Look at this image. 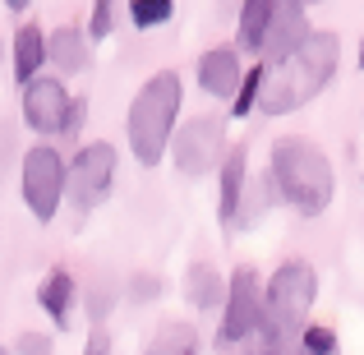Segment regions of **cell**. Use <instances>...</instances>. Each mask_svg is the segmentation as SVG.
<instances>
[{"mask_svg": "<svg viewBox=\"0 0 364 355\" xmlns=\"http://www.w3.org/2000/svg\"><path fill=\"white\" fill-rule=\"evenodd\" d=\"M0 355H9V351H5V346H0Z\"/></svg>", "mask_w": 364, "mask_h": 355, "instance_id": "33", "label": "cell"}, {"mask_svg": "<svg viewBox=\"0 0 364 355\" xmlns=\"http://www.w3.org/2000/svg\"><path fill=\"white\" fill-rule=\"evenodd\" d=\"M258 355H304V351H300V341H277V346H263Z\"/></svg>", "mask_w": 364, "mask_h": 355, "instance_id": "27", "label": "cell"}, {"mask_svg": "<svg viewBox=\"0 0 364 355\" xmlns=\"http://www.w3.org/2000/svg\"><path fill=\"white\" fill-rule=\"evenodd\" d=\"M116 171H120V157L111 143H83L74 152V161H65V194L74 198L79 213H92V208L107 203V194L116 189Z\"/></svg>", "mask_w": 364, "mask_h": 355, "instance_id": "5", "label": "cell"}, {"mask_svg": "<svg viewBox=\"0 0 364 355\" xmlns=\"http://www.w3.org/2000/svg\"><path fill=\"white\" fill-rule=\"evenodd\" d=\"M9 355H55V341L46 337V332H18Z\"/></svg>", "mask_w": 364, "mask_h": 355, "instance_id": "24", "label": "cell"}, {"mask_svg": "<svg viewBox=\"0 0 364 355\" xmlns=\"http://www.w3.org/2000/svg\"><path fill=\"white\" fill-rule=\"evenodd\" d=\"M70 97L74 92L65 88L55 74H37L33 83H23V124L33 134H60Z\"/></svg>", "mask_w": 364, "mask_h": 355, "instance_id": "9", "label": "cell"}, {"mask_svg": "<svg viewBox=\"0 0 364 355\" xmlns=\"http://www.w3.org/2000/svg\"><path fill=\"white\" fill-rule=\"evenodd\" d=\"M240 79H245V60H240L235 46H213V51H203V60H198V88H203L208 97L235 102Z\"/></svg>", "mask_w": 364, "mask_h": 355, "instance_id": "10", "label": "cell"}, {"mask_svg": "<svg viewBox=\"0 0 364 355\" xmlns=\"http://www.w3.org/2000/svg\"><path fill=\"white\" fill-rule=\"evenodd\" d=\"M74 295H79V282H74L70 267H51L37 286V304L51 314L55 328H70V314H74Z\"/></svg>", "mask_w": 364, "mask_h": 355, "instance_id": "13", "label": "cell"}, {"mask_svg": "<svg viewBox=\"0 0 364 355\" xmlns=\"http://www.w3.org/2000/svg\"><path fill=\"white\" fill-rule=\"evenodd\" d=\"M134 295H139V300L157 295V282H152V277H134Z\"/></svg>", "mask_w": 364, "mask_h": 355, "instance_id": "28", "label": "cell"}, {"mask_svg": "<svg viewBox=\"0 0 364 355\" xmlns=\"http://www.w3.org/2000/svg\"><path fill=\"white\" fill-rule=\"evenodd\" d=\"M314 300H318V272L314 263L304 258H291L282 263L272 277H267V291H263V319H258L254 337L263 346H277V341H295L309 319Z\"/></svg>", "mask_w": 364, "mask_h": 355, "instance_id": "4", "label": "cell"}, {"mask_svg": "<svg viewBox=\"0 0 364 355\" xmlns=\"http://www.w3.org/2000/svg\"><path fill=\"white\" fill-rule=\"evenodd\" d=\"M0 5H5V9H14V14H23V9L33 5V0H0Z\"/></svg>", "mask_w": 364, "mask_h": 355, "instance_id": "29", "label": "cell"}, {"mask_svg": "<svg viewBox=\"0 0 364 355\" xmlns=\"http://www.w3.org/2000/svg\"><path fill=\"white\" fill-rule=\"evenodd\" d=\"M282 9H286V0H245V9H240V46H235V51H254L258 55L267 28L277 23Z\"/></svg>", "mask_w": 364, "mask_h": 355, "instance_id": "16", "label": "cell"}, {"mask_svg": "<svg viewBox=\"0 0 364 355\" xmlns=\"http://www.w3.org/2000/svg\"><path fill=\"white\" fill-rule=\"evenodd\" d=\"M267 180L300 217H323L332 208V194H337V176H332L328 152L309 139H277Z\"/></svg>", "mask_w": 364, "mask_h": 355, "instance_id": "2", "label": "cell"}, {"mask_svg": "<svg viewBox=\"0 0 364 355\" xmlns=\"http://www.w3.org/2000/svg\"><path fill=\"white\" fill-rule=\"evenodd\" d=\"M46 65V33L37 23H23L14 33V79L18 83H33Z\"/></svg>", "mask_w": 364, "mask_h": 355, "instance_id": "17", "label": "cell"}, {"mask_svg": "<svg viewBox=\"0 0 364 355\" xmlns=\"http://www.w3.org/2000/svg\"><path fill=\"white\" fill-rule=\"evenodd\" d=\"M341 60V37L328 28H309L286 55L263 65V88H258V107L263 116H291V111L309 107L323 88L332 83Z\"/></svg>", "mask_w": 364, "mask_h": 355, "instance_id": "1", "label": "cell"}, {"mask_svg": "<svg viewBox=\"0 0 364 355\" xmlns=\"http://www.w3.org/2000/svg\"><path fill=\"white\" fill-rule=\"evenodd\" d=\"M171 14H176V0H129V23L143 33L171 23Z\"/></svg>", "mask_w": 364, "mask_h": 355, "instance_id": "20", "label": "cell"}, {"mask_svg": "<svg viewBox=\"0 0 364 355\" xmlns=\"http://www.w3.org/2000/svg\"><path fill=\"white\" fill-rule=\"evenodd\" d=\"M116 28V0H92V18H88V42H102Z\"/></svg>", "mask_w": 364, "mask_h": 355, "instance_id": "23", "label": "cell"}, {"mask_svg": "<svg viewBox=\"0 0 364 355\" xmlns=\"http://www.w3.org/2000/svg\"><path fill=\"white\" fill-rule=\"evenodd\" d=\"M222 194H217V217H222V226L235 222V208H240V194L249 185V152L245 148H231L222 157Z\"/></svg>", "mask_w": 364, "mask_h": 355, "instance_id": "14", "label": "cell"}, {"mask_svg": "<svg viewBox=\"0 0 364 355\" xmlns=\"http://www.w3.org/2000/svg\"><path fill=\"white\" fill-rule=\"evenodd\" d=\"M180 74L176 70H157L129 102L124 116V134H129V152L139 157V166H157L166 157V143L176 134L180 120Z\"/></svg>", "mask_w": 364, "mask_h": 355, "instance_id": "3", "label": "cell"}, {"mask_svg": "<svg viewBox=\"0 0 364 355\" xmlns=\"http://www.w3.org/2000/svg\"><path fill=\"white\" fill-rule=\"evenodd\" d=\"M258 319H263V286H258L254 267H235L231 282H226V300H222V332L217 341L222 346H240L258 332Z\"/></svg>", "mask_w": 364, "mask_h": 355, "instance_id": "8", "label": "cell"}, {"mask_svg": "<svg viewBox=\"0 0 364 355\" xmlns=\"http://www.w3.org/2000/svg\"><path fill=\"white\" fill-rule=\"evenodd\" d=\"M185 300L194 304V309H222V300H226V277L217 272L213 263H189V272H185Z\"/></svg>", "mask_w": 364, "mask_h": 355, "instance_id": "15", "label": "cell"}, {"mask_svg": "<svg viewBox=\"0 0 364 355\" xmlns=\"http://www.w3.org/2000/svg\"><path fill=\"white\" fill-rule=\"evenodd\" d=\"M46 65H55V74H83L92 65L88 33H83V28H74V23L46 33Z\"/></svg>", "mask_w": 364, "mask_h": 355, "instance_id": "11", "label": "cell"}, {"mask_svg": "<svg viewBox=\"0 0 364 355\" xmlns=\"http://www.w3.org/2000/svg\"><path fill=\"white\" fill-rule=\"evenodd\" d=\"M83 355H111V337L102 328H92L88 332V346H83Z\"/></svg>", "mask_w": 364, "mask_h": 355, "instance_id": "26", "label": "cell"}, {"mask_svg": "<svg viewBox=\"0 0 364 355\" xmlns=\"http://www.w3.org/2000/svg\"><path fill=\"white\" fill-rule=\"evenodd\" d=\"M295 341H300L304 355H337V351H341V346H337V332L323 328V323H304Z\"/></svg>", "mask_w": 364, "mask_h": 355, "instance_id": "21", "label": "cell"}, {"mask_svg": "<svg viewBox=\"0 0 364 355\" xmlns=\"http://www.w3.org/2000/svg\"><path fill=\"white\" fill-rule=\"evenodd\" d=\"M272 194H277V189H272V180H267V176H254V180H249L245 194H240V208H235V222H231L235 231H249V226L263 222L267 208H272Z\"/></svg>", "mask_w": 364, "mask_h": 355, "instance_id": "18", "label": "cell"}, {"mask_svg": "<svg viewBox=\"0 0 364 355\" xmlns=\"http://www.w3.org/2000/svg\"><path fill=\"white\" fill-rule=\"evenodd\" d=\"M0 60H5V46H0Z\"/></svg>", "mask_w": 364, "mask_h": 355, "instance_id": "32", "label": "cell"}, {"mask_svg": "<svg viewBox=\"0 0 364 355\" xmlns=\"http://www.w3.org/2000/svg\"><path fill=\"white\" fill-rule=\"evenodd\" d=\"M258 88H263V60H258V65H249V70H245V79H240V92H235V102H231V116H249V111L258 107Z\"/></svg>", "mask_w": 364, "mask_h": 355, "instance_id": "22", "label": "cell"}, {"mask_svg": "<svg viewBox=\"0 0 364 355\" xmlns=\"http://www.w3.org/2000/svg\"><path fill=\"white\" fill-rule=\"evenodd\" d=\"M304 33H309V23H304V5H300V0H286V9L277 14V23L267 28L263 46H258V60L272 65L277 55H286V51H291V46L300 42Z\"/></svg>", "mask_w": 364, "mask_h": 355, "instance_id": "12", "label": "cell"}, {"mask_svg": "<svg viewBox=\"0 0 364 355\" xmlns=\"http://www.w3.org/2000/svg\"><path fill=\"white\" fill-rule=\"evenodd\" d=\"M300 5H304V9H309V5H314V0H300Z\"/></svg>", "mask_w": 364, "mask_h": 355, "instance_id": "31", "label": "cell"}, {"mask_svg": "<svg viewBox=\"0 0 364 355\" xmlns=\"http://www.w3.org/2000/svg\"><path fill=\"white\" fill-rule=\"evenodd\" d=\"M166 152L176 157L180 176H189V180L208 176V171H217L222 157H226V124L217 116H189L176 134H171Z\"/></svg>", "mask_w": 364, "mask_h": 355, "instance_id": "6", "label": "cell"}, {"mask_svg": "<svg viewBox=\"0 0 364 355\" xmlns=\"http://www.w3.org/2000/svg\"><path fill=\"white\" fill-rule=\"evenodd\" d=\"M360 70H364V42H360Z\"/></svg>", "mask_w": 364, "mask_h": 355, "instance_id": "30", "label": "cell"}, {"mask_svg": "<svg viewBox=\"0 0 364 355\" xmlns=\"http://www.w3.org/2000/svg\"><path fill=\"white\" fill-rule=\"evenodd\" d=\"M83 120H88V97H70V111H65V124H60V139H79Z\"/></svg>", "mask_w": 364, "mask_h": 355, "instance_id": "25", "label": "cell"}, {"mask_svg": "<svg viewBox=\"0 0 364 355\" xmlns=\"http://www.w3.org/2000/svg\"><path fill=\"white\" fill-rule=\"evenodd\" d=\"M18 189H23V203L37 222H51L60 213L65 198V157L51 143H33L23 152V171H18Z\"/></svg>", "mask_w": 364, "mask_h": 355, "instance_id": "7", "label": "cell"}, {"mask_svg": "<svg viewBox=\"0 0 364 355\" xmlns=\"http://www.w3.org/2000/svg\"><path fill=\"white\" fill-rule=\"evenodd\" d=\"M143 355H198L194 323H180V319L161 323V328L152 332V341H148V351H143Z\"/></svg>", "mask_w": 364, "mask_h": 355, "instance_id": "19", "label": "cell"}]
</instances>
